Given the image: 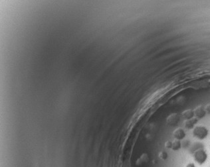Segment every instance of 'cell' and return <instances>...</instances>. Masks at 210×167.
Wrapping results in <instances>:
<instances>
[{
	"instance_id": "obj_1",
	"label": "cell",
	"mask_w": 210,
	"mask_h": 167,
	"mask_svg": "<svg viewBox=\"0 0 210 167\" xmlns=\"http://www.w3.org/2000/svg\"><path fill=\"white\" fill-rule=\"evenodd\" d=\"M208 129L202 125L196 126V127H194L193 131V136L200 140H203L206 138L207 135H208Z\"/></svg>"
},
{
	"instance_id": "obj_2",
	"label": "cell",
	"mask_w": 210,
	"mask_h": 167,
	"mask_svg": "<svg viewBox=\"0 0 210 167\" xmlns=\"http://www.w3.org/2000/svg\"><path fill=\"white\" fill-rule=\"evenodd\" d=\"M207 159V154L206 151L203 149H200L194 152V159L198 162V164H202L206 161Z\"/></svg>"
},
{
	"instance_id": "obj_3",
	"label": "cell",
	"mask_w": 210,
	"mask_h": 167,
	"mask_svg": "<svg viewBox=\"0 0 210 167\" xmlns=\"http://www.w3.org/2000/svg\"><path fill=\"white\" fill-rule=\"evenodd\" d=\"M180 120V116L178 114H171L166 119V123L168 125L175 126L179 123Z\"/></svg>"
},
{
	"instance_id": "obj_4",
	"label": "cell",
	"mask_w": 210,
	"mask_h": 167,
	"mask_svg": "<svg viewBox=\"0 0 210 167\" xmlns=\"http://www.w3.org/2000/svg\"><path fill=\"white\" fill-rule=\"evenodd\" d=\"M173 136L174 137L175 139L177 140H183L185 137H186V132L182 128H178L173 132Z\"/></svg>"
},
{
	"instance_id": "obj_5",
	"label": "cell",
	"mask_w": 210,
	"mask_h": 167,
	"mask_svg": "<svg viewBox=\"0 0 210 167\" xmlns=\"http://www.w3.org/2000/svg\"><path fill=\"white\" fill-rule=\"evenodd\" d=\"M194 115H195L196 118L200 119L204 117L205 115H206V112H205V107H203L202 105H200L196 108L193 110Z\"/></svg>"
},
{
	"instance_id": "obj_6",
	"label": "cell",
	"mask_w": 210,
	"mask_h": 167,
	"mask_svg": "<svg viewBox=\"0 0 210 167\" xmlns=\"http://www.w3.org/2000/svg\"><path fill=\"white\" fill-rule=\"evenodd\" d=\"M198 119L196 118V117H193V118L190 119H187V120H186L184 123L185 127L188 129H191L193 128L196 124L198 123Z\"/></svg>"
},
{
	"instance_id": "obj_7",
	"label": "cell",
	"mask_w": 210,
	"mask_h": 167,
	"mask_svg": "<svg viewBox=\"0 0 210 167\" xmlns=\"http://www.w3.org/2000/svg\"><path fill=\"white\" fill-rule=\"evenodd\" d=\"M194 116H195V115H194V112H193V110H185V111L183 112L182 114V117L184 119H186V120H187V119H190L191 118H193Z\"/></svg>"
},
{
	"instance_id": "obj_8",
	"label": "cell",
	"mask_w": 210,
	"mask_h": 167,
	"mask_svg": "<svg viewBox=\"0 0 210 167\" xmlns=\"http://www.w3.org/2000/svg\"><path fill=\"white\" fill-rule=\"evenodd\" d=\"M182 147V143L180 140L175 139L174 141H172V145H171V149L173 151H178Z\"/></svg>"
},
{
	"instance_id": "obj_9",
	"label": "cell",
	"mask_w": 210,
	"mask_h": 167,
	"mask_svg": "<svg viewBox=\"0 0 210 167\" xmlns=\"http://www.w3.org/2000/svg\"><path fill=\"white\" fill-rule=\"evenodd\" d=\"M168 153H167L166 152V151H161V152H160L159 153V157H160V159H161L162 160H163V161H164V160L167 159V158H168Z\"/></svg>"
},
{
	"instance_id": "obj_10",
	"label": "cell",
	"mask_w": 210,
	"mask_h": 167,
	"mask_svg": "<svg viewBox=\"0 0 210 167\" xmlns=\"http://www.w3.org/2000/svg\"><path fill=\"white\" fill-rule=\"evenodd\" d=\"M171 145H172V142L170 141H167L166 143H165V147L167 149H171Z\"/></svg>"
},
{
	"instance_id": "obj_11",
	"label": "cell",
	"mask_w": 210,
	"mask_h": 167,
	"mask_svg": "<svg viewBox=\"0 0 210 167\" xmlns=\"http://www.w3.org/2000/svg\"><path fill=\"white\" fill-rule=\"evenodd\" d=\"M205 112H206V113L210 114V104L206 105V107H205Z\"/></svg>"
},
{
	"instance_id": "obj_12",
	"label": "cell",
	"mask_w": 210,
	"mask_h": 167,
	"mask_svg": "<svg viewBox=\"0 0 210 167\" xmlns=\"http://www.w3.org/2000/svg\"><path fill=\"white\" fill-rule=\"evenodd\" d=\"M186 167H195V165L193 163H189L187 164Z\"/></svg>"
}]
</instances>
